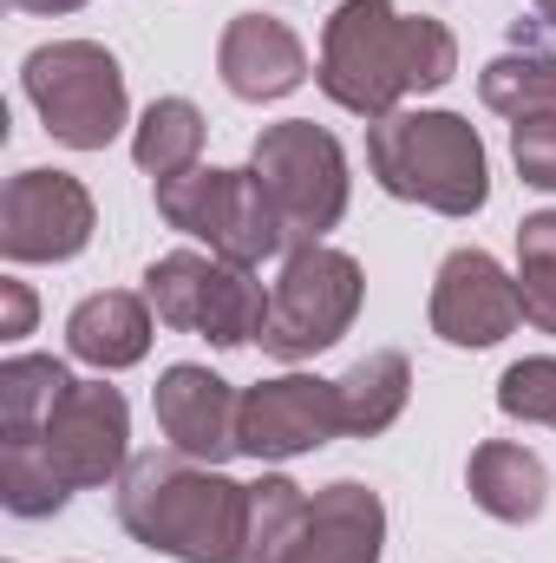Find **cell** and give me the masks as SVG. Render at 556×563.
<instances>
[{
	"instance_id": "5bb4252c",
	"label": "cell",
	"mask_w": 556,
	"mask_h": 563,
	"mask_svg": "<svg viewBox=\"0 0 556 563\" xmlns=\"http://www.w3.org/2000/svg\"><path fill=\"white\" fill-rule=\"evenodd\" d=\"M380 544H387V505H380V492L341 478V485L314 492L308 525L294 531V544H288L281 563H380Z\"/></svg>"
},
{
	"instance_id": "44dd1931",
	"label": "cell",
	"mask_w": 556,
	"mask_h": 563,
	"mask_svg": "<svg viewBox=\"0 0 556 563\" xmlns=\"http://www.w3.org/2000/svg\"><path fill=\"white\" fill-rule=\"evenodd\" d=\"M66 478L46 465V452L26 432H0V505L13 518H53L66 505Z\"/></svg>"
},
{
	"instance_id": "f1b7e54d",
	"label": "cell",
	"mask_w": 556,
	"mask_h": 563,
	"mask_svg": "<svg viewBox=\"0 0 556 563\" xmlns=\"http://www.w3.org/2000/svg\"><path fill=\"white\" fill-rule=\"evenodd\" d=\"M7 7H20V13H73L86 0H7Z\"/></svg>"
},
{
	"instance_id": "7402d4cb",
	"label": "cell",
	"mask_w": 556,
	"mask_h": 563,
	"mask_svg": "<svg viewBox=\"0 0 556 563\" xmlns=\"http://www.w3.org/2000/svg\"><path fill=\"white\" fill-rule=\"evenodd\" d=\"M301 525H308V498H301L294 478H263V485H249V525H243L236 563H281Z\"/></svg>"
},
{
	"instance_id": "3957f363",
	"label": "cell",
	"mask_w": 556,
	"mask_h": 563,
	"mask_svg": "<svg viewBox=\"0 0 556 563\" xmlns=\"http://www.w3.org/2000/svg\"><path fill=\"white\" fill-rule=\"evenodd\" d=\"M367 164L380 190L425 203L438 217H471L491 197L485 144L458 112H387L367 125Z\"/></svg>"
},
{
	"instance_id": "8992f818",
	"label": "cell",
	"mask_w": 556,
	"mask_h": 563,
	"mask_svg": "<svg viewBox=\"0 0 556 563\" xmlns=\"http://www.w3.org/2000/svg\"><path fill=\"white\" fill-rule=\"evenodd\" d=\"M26 99L46 119V132L73 151H105L125 132V73L99 40H53L40 53H26Z\"/></svg>"
},
{
	"instance_id": "8fae6325",
	"label": "cell",
	"mask_w": 556,
	"mask_h": 563,
	"mask_svg": "<svg viewBox=\"0 0 556 563\" xmlns=\"http://www.w3.org/2000/svg\"><path fill=\"white\" fill-rule=\"evenodd\" d=\"M334 432H347L341 420V387L314 380V374H281L243 394L236 413V445L249 459H301L314 445H327Z\"/></svg>"
},
{
	"instance_id": "ffe728a7",
	"label": "cell",
	"mask_w": 556,
	"mask_h": 563,
	"mask_svg": "<svg viewBox=\"0 0 556 563\" xmlns=\"http://www.w3.org/2000/svg\"><path fill=\"white\" fill-rule=\"evenodd\" d=\"M197 151H203V112L190 99H157L138 119L132 157H138V170H151V184L197 170Z\"/></svg>"
},
{
	"instance_id": "603a6c76",
	"label": "cell",
	"mask_w": 556,
	"mask_h": 563,
	"mask_svg": "<svg viewBox=\"0 0 556 563\" xmlns=\"http://www.w3.org/2000/svg\"><path fill=\"white\" fill-rule=\"evenodd\" d=\"M73 387V374L53 354H13L0 361V432H40L53 400Z\"/></svg>"
},
{
	"instance_id": "d4e9b609",
	"label": "cell",
	"mask_w": 556,
	"mask_h": 563,
	"mask_svg": "<svg viewBox=\"0 0 556 563\" xmlns=\"http://www.w3.org/2000/svg\"><path fill=\"white\" fill-rule=\"evenodd\" d=\"M498 407H504L511 420H524V426H556V361L551 354L504 367V380H498Z\"/></svg>"
},
{
	"instance_id": "ac0fdd59",
	"label": "cell",
	"mask_w": 556,
	"mask_h": 563,
	"mask_svg": "<svg viewBox=\"0 0 556 563\" xmlns=\"http://www.w3.org/2000/svg\"><path fill=\"white\" fill-rule=\"evenodd\" d=\"M334 387H341V420H347V432L374 439V432H387V426L407 413V394H413V367H407V354L380 347V354L354 361V367H347Z\"/></svg>"
},
{
	"instance_id": "cb8c5ba5",
	"label": "cell",
	"mask_w": 556,
	"mask_h": 563,
	"mask_svg": "<svg viewBox=\"0 0 556 563\" xmlns=\"http://www.w3.org/2000/svg\"><path fill=\"white\" fill-rule=\"evenodd\" d=\"M518 301L531 328L556 334V210L518 223Z\"/></svg>"
},
{
	"instance_id": "e0dca14e",
	"label": "cell",
	"mask_w": 556,
	"mask_h": 563,
	"mask_svg": "<svg viewBox=\"0 0 556 563\" xmlns=\"http://www.w3.org/2000/svg\"><path fill=\"white\" fill-rule=\"evenodd\" d=\"M465 485H471V505L498 525H531V518H544V498H551L544 459L511 439H485L465 465Z\"/></svg>"
},
{
	"instance_id": "30bf717a",
	"label": "cell",
	"mask_w": 556,
	"mask_h": 563,
	"mask_svg": "<svg viewBox=\"0 0 556 563\" xmlns=\"http://www.w3.org/2000/svg\"><path fill=\"white\" fill-rule=\"evenodd\" d=\"M99 210L73 170H20L0 190V256L7 263H66L92 243Z\"/></svg>"
},
{
	"instance_id": "6da1fadb",
	"label": "cell",
	"mask_w": 556,
	"mask_h": 563,
	"mask_svg": "<svg viewBox=\"0 0 556 563\" xmlns=\"http://www.w3.org/2000/svg\"><path fill=\"white\" fill-rule=\"evenodd\" d=\"M458 73V40L432 13H393V0H341L321 33V92L360 119L400 112V99L438 92Z\"/></svg>"
},
{
	"instance_id": "7c38bea8",
	"label": "cell",
	"mask_w": 556,
	"mask_h": 563,
	"mask_svg": "<svg viewBox=\"0 0 556 563\" xmlns=\"http://www.w3.org/2000/svg\"><path fill=\"white\" fill-rule=\"evenodd\" d=\"M524 321L518 282L504 276L485 250H452L432 282V334L452 347H498Z\"/></svg>"
},
{
	"instance_id": "4316f807",
	"label": "cell",
	"mask_w": 556,
	"mask_h": 563,
	"mask_svg": "<svg viewBox=\"0 0 556 563\" xmlns=\"http://www.w3.org/2000/svg\"><path fill=\"white\" fill-rule=\"evenodd\" d=\"M33 328V295H26V282H0V334L13 341V334H26Z\"/></svg>"
},
{
	"instance_id": "52a82bcc",
	"label": "cell",
	"mask_w": 556,
	"mask_h": 563,
	"mask_svg": "<svg viewBox=\"0 0 556 563\" xmlns=\"http://www.w3.org/2000/svg\"><path fill=\"white\" fill-rule=\"evenodd\" d=\"M249 170L276 197L288 250L321 243L347 217V151L334 144V132H321L314 119H281V125H269L256 139V151H249Z\"/></svg>"
},
{
	"instance_id": "9a60e30c",
	"label": "cell",
	"mask_w": 556,
	"mask_h": 563,
	"mask_svg": "<svg viewBox=\"0 0 556 563\" xmlns=\"http://www.w3.org/2000/svg\"><path fill=\"white\" fill-rule=\"evenodd\" d=\"M216 73H223V86L236 99H256L263 106V99H288L308 79V53H301V40L281 20H269V13H236L223 26Z\"/></svg>"
},
{
	"instance_id": "ba28073f",
	"label": "cell",
	"mask_w": 556,
	"mask_h": 563,
	"mask_svg": "<svg viewBox=\"0 0 556 563\" xmlns=\"http://www.w3.org/2000/svg\"><path fill=\"white\" fill-rule=\"evenodd\" d=\"M360 295L367 276L354 256L327 250V243H308V250H288L276 288H269V328H263V347L276 361H308L321 347H334L354 314H360Z\"/></svg>"
},
{
	"instance_id": "7a4b0ae2",
	"label": "cell",
	"mask_w": 556,
	"mask_h": 563,
	"mask_svg": "<svg viewBox=\"0 0 556 563\" xmlns=\"http://www.w3.org/2000/svg\"><path fill=\"white\" fill-rule=\"evenodd\" d=\"M119 525L144 551H164L177 563H236L249 525V485L223 478L216 465L177 445L138 452L119 478Z\"/></svg>"
},
{
	"instance_id": "2e32d148",
	"label": "cell",
	"mask_w": 556,
	"mask_h": 563,
	"mask_svg": "<svg viewBox=\"0 0 556 563\" xmlns=\"http://www.w3.org/2000/svg\"><path fill=\"white\" fill-rule=\"evenodd\" d=\"M66 347L99 367V374H119V367H138L151 354V301L125 295V288H105V295H86L66 321Z\"/></svg>"
},
{
	"instance_id": "9c48e42d",
	"label": "cell",
	"mask_w": 556,
	"mask_h": 563,
	"mask_svg": "<svg viewBox=\"0 0 556 563\" xmlns=\"http://www.w3.org/2000/svg\"><path fill=\"white\" fill-rule=\"evenodd\" d=\"M40 452H46V465L66 478V492H92V485H105V478H125V439H132V407H125V394L119 387H105V380H73L59 400H53V413L40 420V432H26Z\"/></svg>"
},
{
	"instance_id": "4fadbf2b",
	"label": "cell",
	"mask_w": 556,
	"mask_h": 563,
	"mask_svg": "<svg viewBox=\"0 0 556 563\" xmlns=\"http://www.w3.org/2000/svg\"><path fill=\"white\" fill-rule=\"evenodd\" d=\"M151 407H157L164 439H170L177 452L203 459V465H223V459H236V452H243V445H236L243 394H230V380H223V374H210V367H190V361L164 367V380H157Z\"/></svg>"
},
{
	"instance_id": "277c9868",
	"label": "cell",
	"mask_w": 556,
	"mask_h": 563,
	"mask_svg": "<svg viewBox=\"0 0 556 563\" xmlns=\"http://www.w3.org/2000/svg\"><path fill=\"white\" fill-rule=\"evenodd\" d=\"M157 217L184 236H203L210 256L223 263H269L288 250V230L276 217V197L263 190L256 170H184V177H157Z\"/></svg>"
},
{
	"instance_id": "83f0119b",
	"label": "cell",
	"mask_w": 556,
	"mask_h": 563,
	"mask_svg": "<svg viewBox=\"0 0 556 563\" xmlns=\"http://www.w3.org/2000/svg\"><path fill=\"white\" fill-rule=\"evenodd\" d=\"M544 33H556V0H531V20H511V40L518 46H537Z\"/></svg>"
},
{
	"instance_id": "d6986e66",
	"label": "cell",
	"mask_w": 556,
	"mask_h": 563,
	"mask_svg": "<svg viewBox=\"0 0 556 563\" xmlns=\"http://www.w3.org/2000/svg\"><path fill=\"white\" fill-rule=\"evenodd\" d=\"M478 99L491 112H504L511 125L518 119H556V53L544 46H518L504 59H491L478 73Z\"/></svg>"
},
{
	"instance_id": "5b68a950",
	"label": "cell",
	"mask_w": 556,
	"mask_h": 563,
	"mask_svg": "<svg viewBox=\"0 0 556 563\" xmlns=\"http://www.w3.org/2000/svg\"><path fill=\"white\" fill-rule=\"evenodd\" d=\"M144 301L164 328L177 334H203L216 347H249L269 328V295L243 263L223 256H197V250H170L144 269Z\"/></svg>"
},
{
	"instance_id": "484cf974",
	"label": "cell",
	"mask_w": 556,
	"mask_h": 563,
	"mask_svg": "<svg viewBox=\"0 0 556 563\" xmlns=\"http://www.w3.org/2000/svg\"><path fill=\"white\" fill-rule=\"evenodd\" d=\"M511 157H518L524 184L556 190V119H518L511 125Z\"/></svg>"
}]
</instances>
